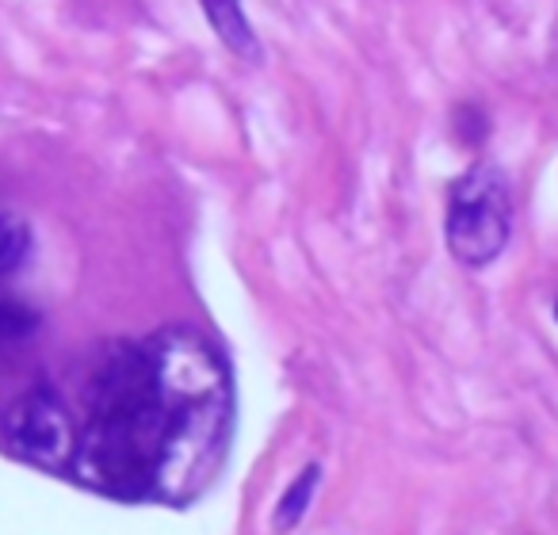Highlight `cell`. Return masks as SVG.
<instances>
[{
    "instance_id": "1",
    "label": "cell",
    "mask_w": 558,
    "mask_h": 535,
    "mask_svg": "<svg viewBox=\"0 0 558 535\" xmlns=\"http://www.w3.org/2000/svg\"><path fill=\"white\" fill-rule=\"evenodd\" d=\"M85 433L73 474L111 497H157L169 451V410L146 344H111L85 387Z\"/></svg>"
},
{
    "instance_id": "2",
    "label": "cell",
    "mask_w": 558,
    "mask_h": 535,
    "mask_svg": "<svg viewBox=\"0 0 558 535\" xmlns=\"http://www.w3.org/2000/svg\"><path fill=\"white\" fill-rule=\"evenodd\" d=\"M169 410V451L157 497L187 501L215 474L230 433V372L192 329H165L146 341Z\"/></svg>"
},
{
    "instance_id": "3",
    "label": "cell",
    "mask_w": 558,
    "mask_h": 535,
    "mask_svg": "<svg viewBox=\"0 0 558 535\" xmlns=\"http://www.w3.org/2000/svg\"><path fill=\"white\" fill-rule=\"evenodd\" d=\"M512 203L509 184L494 165H474L451 184L448 248L466 268H486L509 245Z\"/></svg>"
},
{
    "instance_id": "4",
    "label": "cell",
    "mask_w": 558,
    "mask_h": 535,
    "mask_svg": "<svg viewBox=\"0 0 558 535\" xmlns=\"http://www.w3.org/2000/svg\"><path fill=\"white\" fill-rule=\"evenodd\" d=\"M77 425L73 417L62 410L54 394L47 390H32L27 398H20L9 413V443L35 466H47V471H58V466H73V455H77Z\"/></svg>"
},
{
    "instance_id": "5",
    "label": "cell",
    "mask_w": 558,
    "mask_h": 535,
    "mask_svg": "<svg viewBox=\"0 0 558 535\" xmlns=\"http://www.w3.org/2000/svg\"><path fill=\"white\" fill-rule=\"evenodd\" d=\"M203 12H207L210 27L218 32V39L241 58H256V39L253 27H248L245 12H241V0H199Z\"/></svg>"
},
{
    "instance_id": "6",
    "label": "cell",
    "mask_w": 558,
    "mask_h": 535,
    "mask_svg": "<svg viewBox=\"0 0 558 535\" xmlns=\"http://www.w3.org/2000/svg\"><path fill=\"white\" fill-rule=\"evenodd\" d=\"M27 253H32V226L16 215H0V280L16 276Z\"/></svg>"
},
{
    "instance_id": "7",
    "label": "cell",
    "mask_w": 558,
    "mask_h": 535,
    "mask_svg": "<svg viewBox=\"0 0 558 535\" xmlns=\"http://www.w3.org/2000/svg\"><path fill=\"white\" fill-rule=\"evenodd\" d=\"M314 486H318V466H306V471L288 486V494L279 497V509H276V527H279V532H291V527L306 516V509H311V497H314Z\"/></svg>"
},
{
    "instance_id": "8",
    "label": "cell",
    "mask_w": 558,
    "mask_h": 535,
    "mask_svg": "<svg viewBox=\"0 0 558 535\" xmlns=\"http://www.w3.org/2000/svg\"><path fill=\"white\" fill-rule=\"evenodd\" d=\"M35 321H39L35 306H27L12 291H4V280H0V344H12L20 337H27L35 329Z\"/></svg>"
},
{
    "instance_id": "9",
    "label": "cell",
    "mask_w": 558,
    "mask_h": 535,
    "mask_svg": "<svg viewBox=\"0 0 558 535\" xmlns=\"http://www.w3.org/2000/svg\"><path fill=\"white\" fill-rule=\"evenodd\" d=\"M555 318H558V303H555Z\"/></svg>"
}]
</instances>
